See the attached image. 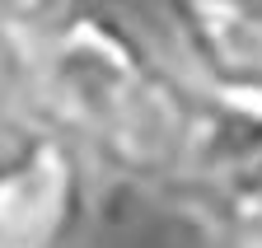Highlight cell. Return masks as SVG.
Segmentation results:
<instances>
[{
	"instance_id": "obj_1",
	"label": "cell",
	"mask_w": 262,
	"mask_h": 248,
	"mask_svg": "<svg viewBox=\"0 0 262 248\" xmlns=\"http://www.w3.org/2000/svg\"><path fill=\"white\" fill-rule=\"evenodd\" d=\"M0 38L14 56L19 84L42 112L38 127L94 154L126 183L169 188L202 99L145 38L108 10L66 5L0 10Z\"/></svg>"
},
{
	"instance_id": "obj_3",
	"label": "cell",
	"mask_w": 262,
	"mask_h": 248,
	"mask_svg": "<svg viewBox=\"0 0 262 248\" xmlns=\"http://www.w3.org/2000/svg\"><path fill=\"white\" fill-rule=\"evenodd\" d=\"M202 99V94H196ZM169 192L211 225L229 230L262 206V108L196 103V122Z\"/></svg>"
},
{
	"instance_id": "obj_2",
	"label": "cell",
	"mask_w": 262,
	"mask_h": 248,
	"mask_svg": "<svg viewBox=\"0 0 262 248\" xmlns=\"http://www.w3.org/2000/svg\"><path fill=\"white\" fill-rule=\"evenodd\" d=\"M84 154L47 127L0 150V248H61L84 220Z\"/></svg>"
},
{
	"instance_id": "obj_5",
	"label": "cell",
	"mask_w": 262,
	"mask_h": 248,
	"mask_svg": "<svg viewBox=\"0 0 262 248\" xmlns=\"http://www.w3.org/2000/svg\"><path fill=\"white\" fill-rule=\"evenodd\" d=\"M225 239H229V248H262V206L239 215V220L225 230Z\"/></svg>"
},
{
	"instance_id": "obj_4",
	"label": "cell",
	"mask_w": 262,
	"mask_h": 248,
	"mask_svg": "<svg viewBox=\"0 0 262 248\" xmlns=\"http://www.w3.org/2000/svg\"><path fill=\"white\" fill-rule=\"evenodd\" d=\"M206 103L262 108V5L257 0H183L164 10Z\"/></svg>"
}]
</instances>
